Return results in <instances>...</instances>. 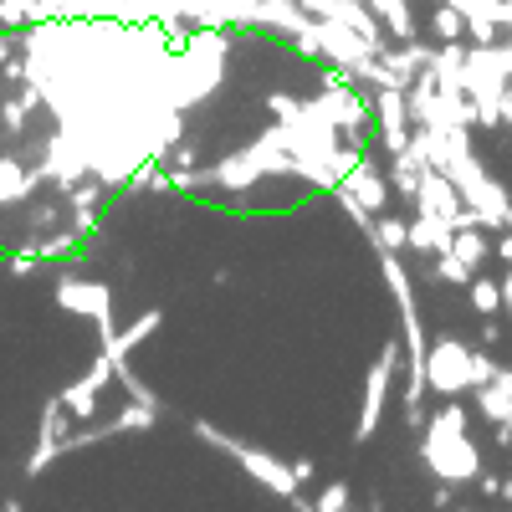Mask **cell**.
Segmentation results:
<instances>
[{"instance_id":"obj_1","label":"cell","mask_w":512,"mask_h":512,"mask_svg":"<svg viewBox=\"0 0 512 512\" xmlns=\"http://www.w3.org/2000/svg\"><path fill=\"white\" fill-rule=\"evenodd\" d=\"M236 52V26H195L185 47L169 57V103L180 113H195L226 88V67Z\"/></svg>"},{"instance_id":"obj_2","label":"cell","mask_w":512,"mask_h":512,"mask_svg":"<svg viewBox=\"0 0 512 512\" xmlns=\"http://www.w3.org/2000/svg\"><path fill=\"white\" fill-rule=\"evenodd\" d=\"M420 461L436 482L451 487H472L482 477V446L472 441V410L461 405V395L431 410V420L420 425Z\"/></svg>"},{"instance_id":"obj_3","label":"cell","mask_w":512,"mask_h":512,"mask_svg":"<svg viewBox=\"0 0 512 512\" xmlns=\"http://www.w3.org/2000/svg\"><path fill=\"white\" fill-rule=\"evenodd\" d=\"M190 436H195L200 446H210V451H221L226 461H236L241 472H246L256 487H267L277 502H292L297 492H303V482L292 477V461H287V456L256 446V441H241L236 431H226V425H216V420H190Z\"/></svg>"},{"instance_id":"obj_4","label":"cell","mask_w":512,"mask_h":512,"mask_svg":"<svg viewBox=\"0 0 512 512\" xmlns=\"http://www.w3.org/2000/svg\"><path fill=\"white\" fill-rule=\"evenodd\" d=\"M400 374H405V338L395 333V338H384L374 369L364 374V400H359V420H354V441H359V446L374 441L384 410H390V390L400 384Z\"/></svg>"},{"instance_id":"obj_5","label":"cell","mask_w":512,"mask_h":512,"mask_svg":"<svg viewBox=\"0 0 512 512\" xmlns=\"http://www.w3.org/2000/svg\"><path fill=\"white\" fill-rule=\"evenodd\" d=\"M52 297H57V308H62V313H72V318H88V323L98 328V344L118 333L113 287H108V282H93V277H57Z\"/></svg>"},{"instance_id":"obj_6","label":"cell","mask_w":512,"mask_h":512,"mask_svg":"<svg viewBox=\"0 0 512 512\" xmlns=\"http://www.w3.org/2000/svg\"><path fill=\"white\" fill-rule=\"evenodd\" d=\"M472 390V344L466 338H436L431 354H425V395L456 400Z\"/></svg>"},{"instance_id":"obj_7","label":"cell","mask_w":512,"mask_h":512,"mask_svg":"<svg viewBox=\"0 0 512 512\" xmlns=\"http://www.w3.org/2000/svg\"><path fill=\"white\" fill-rule=\"evenodd\" d=\"M410 128H415V118H410L405 88H379L374 93V144H379V154L390 159V154L410 149Z\"/></svg>"},{"instance_id":"obj_8","label":"cell","mask_w":512,"mask_h":512,"mask_svg":"<svg viewBox=\"0 0 512 512\" xmlns=\"http://www.w3.org/2000/svg\"><path fill=\"white\" fill-rule=\"evenodd\" d=\"M333 195H354L359 205L374 210V216H379V210H390V195H395V190H390V175H384V164H379V144H369V149L359 154V164L333 185Z\"/></svg>"},{"instance_id":"obj_9","label":"cell","mask_w":512,"mask_h":512,"mask_svg":"<svg viewBox=\"0 0 512 512\" xmlns=\"http://www.w3.org/2000/svg\"><path fill=\"white\" fill-rule=\"evenodd\" d=\"M108 384H113V359H108V349H98V359L88 364V374L62 384L57 395H62V405H67L72 420H93L103 410V390H108Z\"/></svg>"},{"instance_id":"obj_10","label":"cell","mask_w":512,"mask_h":512,"mask_svg":"<svg viewBox=\"0 0 512 512\" xmlns=\"http://www.w3.org/2000/svg\"><path fill=\"white\" fill-rule=\"evenodd\" d=\"M72 431V415L62 405V395H52L47 405H41V425H36V446L26 456V477H41L52 461H62V436Z\"/></svg>"},{"instance_id":"obj_11","label":"cell","mask_w":512,"mask_h":512,"mask_svg":"<svg viewBox=\"0 0 512 512\" xmlns=\"http://www.w3.org/2000/svg\"><path fill=\"white\" fill-rule=\"evenodd\" d=\"M451 241H456V226H451L446 216H436V210H415V216H410V251H415V256H425V262H431V256L451 251ZM410 251H405V256H410Z\"/></svg>"},{"instance_id":"obj_12","label":"cell","mask_w":512,"mask_h":512,"mask_svg":"<svg viewBox=\"0 0 512 512\" xmlns=\"http://www.w3.org/2000/svg\"><path fill=\"white\" fill-rule=\"evenodd\" d=\"M164 328V308H144L134 323H128V328H118L113 338H103V349H108V359L118 364V359H134V349L139 344H149V338Z\"/></svg>"},{"instance_id":"obj_13","label":"cell","mask_w":512,"mask_h":512,"mask_svg":"<svg viewBox=\"0 0 512 512\" xmlns=\"http://www.w3.org/2000/svg\"><path fill=\"white\" fill-rule=\"evenodd\" d=\"M41 185V169L21 164L16 154H0V205H26Z\"/></svg>"},{"instance_id":"obj_14","label":"cell","mask_w":512,"mask_h":512,"mask_svg":"<svg viewBox=\"0 0 512 512\" xmlns=\"http://www.w3.org/2000/svg\"><path fill=\"white\" fill-rule=\"evenodd\" d=\"M466 16V36L472 41H502V0H451Z\"/></svg>"},{"instance_id":"obj_15","label":"cell","mask_w":512,"mask_h":512,"mask_svg":"<svg viewBox=\"0 0 512 512\" xmlns=\"http://www.w3.org/2000/svg\"><path fill=\"white\" fill-rule=\"evenodd\" d=\"M472 395H477V410H482V415H487L492 425L512 420V364H507V369L497 364V374H492L487 384H477Z\"/></svg>"},{"instance_id":"obj_16","label":"cell","mask_w":512,"mask_h":512,"mask_svg":"<svg viewBox=\"0 0 512 512\" xmlns=\"http://www.w3.org/2000/svg\"><path fill=\"white\" fill-rule=\"evenodd\" d=\"M369 11L384 21L395 41H415L420 36V16H415V0H369Z\"/></svg>"},{"instance_id":"obj_17","label":"cell","mask_w":512,"mask_h":512,"mask_svg":"<svg viewBox=\"0 0 512 512\" xmlns=\"http://www.w3.org/2000/svg\"><path fill=\"white\" fill-rule=\"evenodd\" d=\"M420 154L415 149H400V154H390V190L405 200V205H415V190H420Z\"/></svg>"},{"instance_id":"obj_18","label":"cell","mask_w":512,"mask_h":512,"mask_svg":"<svg viewBox=\"0 0 512 512\" xmlns=\"http://www.w3.org/2000/svg\"><path fill=\"white\" fill-rule=\"evenodd\" d=\"M369 246H374V256H379V251H410V221H400L395 210H379Z\"/></svg>"},{"instance_id":"obj_19","label":"cell","mask_w":512,"mask_h":512,"mask_svg":"<svg viewBox=\"0 0 512 512\" xmlns=\"http://www.w3.org/2000/svg\"><path fill=\"white\" fill-rule=\"evenodd\" d=\"M451 251L461 256L472 272H482L487 267V256H492V241H487V226H466V231H456V241H451Z\"/></svg>"},{"instance_id":"obj_20","label":"cell","mask_w":512,"mask_h":512,"mask_svg":"<svg viewBox=\"0 0 512 512\" xmlns=\"http://www.w3.org/2000/svg\"><path fill=\"white\" fill-rule=\"evenodd\" d=\"M431 36L436 41H466V16L451 0H431Z\"/></svg>"},{"instance_id":"obj_21","label":"cell","mask_w":512,"mask_h":512,"mask_svg":"<svg viewBox=\"0 0 512 512\" xmlns=\"http://www.w3.org/2000/svg\"><path fill=\"white\" fill-rule=\"evenodd\" d=\"M36 21H47L41 0H0V31H26Z\"/></svg>"},{"instance_id":"obj_22","label":"cell","mask_w":512,"mask_h":512,"mask_svg":"<svg viewBox=\"0 0 512 512\" xmlns=\"http://www.w3.org/2000/svg\"><path fill=\"white\" fill-rule=\"evenodd\" d=\"M466 297H472V313L477 318H492V313H502V282H492V277H472V287H466Z\"/></svg>"},{"instance_id":"obj_23","label":"cell","mask_w":512,"mask_h":512,"mask_svg":"<svg viewBox=\"0 0 512 512\" xmlns=\"http://www.w3.org/2000/svg\"><path fill=\"white\" fill-rule=\"evenodd\" d=\"M431 277H436V282H446V287H472V277H477V272L466 267L456 251H441V256H431Z\"/></svg>"},{"instance_id":"obj_24","label":"cell","mask_w":512,"mask_h":512,"mask_svg":"<svg viewBox=\"0 0 512 512\" xmlns=\"http://www.w3.org/2000/svg\"><path fill=\"white\" fill-rule=\"evenodd\" d=\"M354 507V492H349V482H328L318 497H313V512H349Z\"/></svg>"},{"instance_id":"obj_25","label":"cell","mask_w":512,"mask_h":512,"mask_svg":"<svg viewBox=\"0 0 512 512\" xmlns=\"http://www.w3.org/2000/svg\"><path fill=\"white\" fill-rule=\"evenodd\" d=\"M6 272H11V277H36V272H41V251H36V246H21L16 256H6Z\"/></svg>"},{"instance_id":"obj_26","label":"cell","mask_w":512,"mask_h":512,"mask_svg":"<svg viewBox=\"0 0 512 512\" xmlns=\"http://www.w3.org/2000/svg\"><path fill=\"white\" fill-rule=\"evenodd\" d=\"M164 169H190V164H200V154H195V144L190 139H175V144H169L164 149V159H159Z\"/></svg>"},{"instance_id":"obj_27","label":"cell","mask_w":512,"mask_h":512,"mask_svg":"<svg viewBox=\"0 0 512 512\" xmlns=\"http://www.w3.org/2000/svg\"><path fill=\"white\" fill-rule=\"evenodd\" d=\"M497 374V359H492V349L487 344H472V390H477V384H487Z\"/></svg>"},{"instance_id":"obj_28","label":"cell","mask_w":512,"mask_h":512,"mask_svg":"<svg viewBox=\"0 0 512 512\" xmlns=\"http://www.w3.org/2000/svg\"><path fill=\"white\" fill-rule=\"evenodd\" d=\"M477 492H482V497H497V502H502V477H497V472H487V466H482V477H477Z\"/></svg>"},{"instance_id":"obj_29","label":"cell","mask_w":512,"mask_h":512,"mask_svg":"<svg viewBox=\"0 0 512 512\" xmlns=\"http://www.w3.org/2000/svg\"><path fill=\"white\" fill-rule=\"evenodd\" d=\"M502 333H507V328L497 323V313H492V318H482V344H487V349H497V344H502Z\"/></svg>"},{"instance_id":"obj_30","label":"cell","mask_w":512,"mask_h":512,"mask_svg":"<svg viewBox=\"0 0 512 512\" xmlns=\"http://www.w3.org/2000/svg\"><path fill=\"white\" fill-rule=\"evenodd\" d=\"M292 477H297V482H313V477H318L313 456H292Z\"/></svg>"},{"instance_id":"obj_31","label":"cell","mask_w":512,"mask_h":512,"mask_svg":"<svg viewBox=\"0 0 512 512\" xmlns=\"http://www.w3.org/2000/svg\"><path fill=\"white\" fill-rule=\"evenodd\" d=\"M451 502H456V487H451V482H436V492H431V507H441V512H446Z\"/></svg>"},{"instance_id":"obj_32","label":"cell","mask_w":512,"mask_h":512,"mask_svg":"<svg viewBox=\"0 0 512 512\" xmlns=\"http://www.w3.org/2000/svg\"><path fill=\"white\" fill-rule=\"evenodd\" d=\"M492 256H502V262L512 267V226L502 231V241H492Z\"/></svg>"},{"instance_id":"obj_33","label":"cell","mask_w":512,"mask_h":512,"mask_svg":"<svg viewBox=\"0 0 512 512\" xmlns=\"http://www.w3.org/2000/svg\"><path fill=\"white\" fill-rule=\"evenodd\" d=\"M502 502H512V477H502Z\"/></svg>"},{"instance_id":"obj_34","label":"cell","mask_w":512,"mask_h":512,"mask_svg":"<svg viewBox=\"0 0 512 512\" xmlns=\"http://www.w3.org/2000/svg\"><path fill=\"white\" fill-rule=\"evenodd\" d=\"M502 313H507V318H512V303H507V308H502Z\"/></svg>"}]
</instances>
